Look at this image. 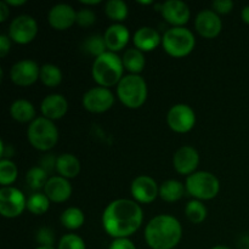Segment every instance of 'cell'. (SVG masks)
Returning a JSON list of instances; mask_svg holds the SVG:
<instances>
[{
    "label": "cell",
    "mask_w": 249,
    "mask_h": 249,
    "mask_svg": "<svg viewBox=\"0 0 249 249\" xmlns=\"http://www.w3.org/2000/svg\"><path fill=\"white\" fill-rule=\"evenodd\" d=\"M40 77V67L33 60H21L15 63L10 71L12 83L18 87H29Z\"/></svg>",
    "instance_id": "obj_13"
},
{
    "label": "cell",
    "mask_w": 249,
    "mask_h": 249,
    "mask_svg": "<svg viewBox=\"0 0 249 249\" xmlns=\"http://www.w3.org/2000/svg\"><path fill=\"white\" fill-rule=\"evenodd\" d=\"M48 22L56 31H66L77 23V11L68 4H56L49 10Z\"/></svg>",
    "instance_id": "obj_17"
},
{
    "label": "cell",
    "mask_w": 249,
    "mask_h": 249,
    "mask_svg": "<svg viewBox=\"0 0 249 249\" xmlns=\"http://www.w3.org/2000/svg\"><path fill=\"white\" fill-rule=\"evenodd\" d=\"M186 192L198 201H209L218 196L220 191V181L209 172H196L189 175L185 182Z\"/></svg>",
    "instance_id": "obj_7"
},
{
    "label": "cell",
    "mask_w": 249,
    "mask_h": 249,
    "mask_svg": "<svg viewBox=\"0 0 249 249\" xmlns=\"http://www.w3.org/2000/svg\"><path fill=\"white\" fill-rule=\"evenodd\" d=\"M195 28L197 33L206 39H214L223 29V21L220 16L212 9L202 10L195 19Z\"/></svg>",
    "instance_id": "obj_14"
},
{
    "label": "cell",
    "mask_w": 249,
    "mask_h": 249,
    "mask_svg": "<svg viewBox=\"0 0 249 249\" xmlns=\"http://www.w3.org/2000/svg\"><path fill=\"white\" fill-rule=\"evenodd\" d=\"M185 191H186V187L179 180L169 179L160 185V197L168 203H174L181 199Z\"/></svg>",
    "instance_id": "obj_24"
},
{
    "label": "cell",
    "mask_w": 249,
    "mask_h": 249,
    "mask_svg": "<svg viewBox=\"0 0 249 249\" xmlns=\"http://www.w3.org/2000/svg\"><path fill=\"white\" fill-rule=\"evenodd\" d=\"M82 49L84 50V53L94 56L95 58L108 51L106 50L107 46L105 43L104 36H99V34H92V36L85 38V40L82 44Z\"/></svg>",
    "instance_id": "obj_32"
},
{
    "label": "cell",
    "mask_w": 249,
    "mask_h": 249,
    "mask_svg": "<svg viewBox=\"0 0 249 249\" xmlns=\"http://www.w3.org/2000/svg\"><path fill=\"white\" fill-rule=\"evenodd\" d=\"M105 14L117 23L123 22L129 14L128 5L123 0H109L105 4Z\"/></svg>",
    "instance_id": "obj_28"
},
{
    "label": "cell",
    "mask_w": 249,
    "mask_h": 249,
    "mask_svg": "<svg viewBox=\"0 0 249 249\" xmlns=\"http://www.w3.org/2000/svg\"><path fill=\"white\" fill-rule=\"evenodd\" d=\"M124 66L122 57L116 53L106 51L101 56L96 57L92 62L91 74L99 87L111 88L118 85L124 77Z\"/></svg>",
    "instance_id": "obj_3"
},
{
    "label": "cell",
    "mask_w": 249,
    "mask_h": 249,
    "mask_svg": "<svg viewBox=\"0 0 249 249\" xmlns=\"http://www.w3.org/2000/svg\"><path fill=\"white\" fill-rule=\"evenodd\" d=\"M108 249H136V246L129 238H114Z\"/></svg>",
    "instance_id": "obj_38"
},
{
    "label": "cell",
    "mask_w": 249,
    "mask_h": 249,
    "mask_svg": "<svg viewBox=\"0 0 249 249\" xmlns=\"http://www.w3.org/2000/svg\"><path fill=\"white\" fill-rule=\"evenodd\" d=\"M72 185L70 180L60 175L49 178L44 187V194L50 199V202H53V203H63L68 201L72 196Z\"/></svg>",
    "instance_id": "obj_18"
},
{
    "label": "cell",
    "mask_w": 249,
    "mask_h": 249,
    "mask_svg": "<svg viewBox=\"0 0 249 249\" xmlns=\"http://www.w3.org/2000/svg\"><path fill=\"white\" fill-rule=\"evenodd\" d=\"M10 114L18 123L31 124L36 118L33 104L24 99H18L12 102V105L10 106Z\"/></svg>",
    "instance_id": "obj_23"
},
{
    "label": "cell",
    "mask_w": 249,
    "mask_h": 249,
    "mask_svg": "<svg viewBox=\"0 0 249 249\" xmlns=\"http://www.w3.org/2000/svg\"><path fill=\"white\" fill-rule=\"evenodd\" d=\"M49 177L48 173L43 169L41 167H33L26 173V184L33 191H39V190L45 187L46 182H48Z\"/></svg>",
    "instance_id": "obj_29"
},
{
    "label": "cell",
    "mask_w": 249,
    "mask_h": 249,
    "mask_svg": "<svg viewBox=\"0 0 249 249\" xmlns=\"http://www.w3.org/2000/svg\"><path fill=\"white\" fill-rule=\"evenodd\" d=\"M57 249H87L84 240L75 233H66L60 238Z\"/></svg>",
    "instance_id": "obj_34"
},
{
    "label": "cell",
    "mask_w": 249,
    "mask_h": 249,
    "mask_svg": "<svg viewBox=\"0 0 249 249\" xmlns=\"http://www.w3.org/2000/svg\"><path fill=\"white\" fill-rule=\"evenodd\" d=\"M82 104L90 113H104L113 106L114 95L108 88H91L83 95Z\"/></svg>",
    "instance_id": "obj_11"
},
{
    "label": "cell",
    "mask_w": 249,
    "mask_h": 249,
    "mask_svg": "<svg viewBox=\"0 0 249 249\" xmlns=\"http://www.w3.org/2000/svg\"><path fill=\"white\" fill-rule=\"evenodd\" d=\"M102 226L107 235L114 238H129L140 229L143 212L134 199L118 198L112 201L102 213Z\"/></svg>",
    "instance_id": "obj_1"
},
{
    "label": "cell",
    "mask_w": 249,
    "mask_h": 249,
    "mask_svg": "<svg viewBox=\"0 0 249 249\" xmlns=\"http://www.w3.org/2000/svg\"><path fill=\"white\" fill-rule=\"evenodd\" d=\"M56 172L60 177L66 179H73L80 173V162L72 153H62L57 157L56 162Z\"/></svg>",
    "instance_id": "obj_22"
},
{
    "label": "cell",
    "mask_w": 249,
    "mask_h": 249,
    "mask_svg": "<svg viewBox=\"0 0 249 249\" xmlns=\"http://www.w3.org/2000/svg\"><path fill=\"white\" fill-rule=\"evenodd\" d=\"M82 2L83 5H88V6H89V5H97V4H100V2H101V0H82Z\"/></svg>",
    "instance_id": "obj_44"
},
{
    "label": "cell",
    "mask_w": 249,
    "mask_h": 249,
    "mask_svg": "<svg viewBox=\"0 0 249 249\" xmlns=\"http://www.w3.org/2000/svg\"><path fill=\"white\" fill-rule=\"evenodd\" d=\"M133 43L142 53H150L162 44V36L153 27H140L133 36Z\"/></svg>",
    "instance_id": "obj_21"
},
{
    "label": "cell",
    "mask_w": 249,
    "mask_h": 249,
    "mask_svg": "<svg viewBox=\"0 0 249 249\" xmlns=\"http://www.w3.org/2000/svg\"><path fill=\"white\" fill-rule=\"evenodd\" d=\"M241 18L245 23L249 24V5H246L242 10H241Z\"/></svg>",
    "instance_id": "obj_42"
},
{
    "label": "cell",
    "mask_w": 249,
    "mask_h": 249,
    "mask_svg": "<svg viewBox=\"0 0 249 249\" xmlns=\"http://www.w3.org/2000/svg\"><path fill=\"white\" fill-rule=\"evenodd\" d=\"M40 111L43 117L53 122L63 118L68 112L67 99L61 94L48 95L41 101Z\"/></svg>",
    "instance_id": "obj_19"
},
{
    "label": "cell",
    "mask_w": 249,
    "mask_h": 249,
    "mask_svg": "<svg viewBox=\"0 0 249 249\" xmlns=\"http://www.w3.org/2000/svg\"><path fill=\"white\" fill-rule=\"evenodd\" d=\"M105 43H106L107 50L112 53L123 50L129 43L130 33L129 29L122 23H113L105 31L104 33Z\"/></svg>",
    "instance_id": "obj_20"
},
{
    "label": "cell",
    "mask_w": 249,
    "mask_h": 249,
    "mask_svg": "<svg viewBox=\"0 0 249 249\" xmlns=\"http://www.w3.org/2000/svg\"><path fill=\"white\" fill-rule=\"evenodd\" d=\"M36 241L39 246H46V247H53L55 243V233L50 228H40L36 232Z\"/></svg>",
    "instance_id": "obj_36"
},
{
    "label": "cell",
    "mask_w": 249,
    "mask_h": 249,
    "mask_svg": "<svg viewBox=\"0 0 249 249\" xmlns=\"http://www.w3.org/2000/svg\"><path fill=\"white\" fill-rule=\"evenodd\" d=\"M242 249H249V248H242Z\"/></svg>",
    "instance_id": "obj_47"
},
{
    "label": "cell",
    "mask_w": 249,
    "mask_h": 249,
    "mask_svg": "<svg viewBox=\"0 0 249 249\" xmlns=\"http://www.w3.org/2000/svg\"><path fill=\"white\" fill-rule=\"evenodd\" d=\"M211 249H231L230 247H226V246H215V247L211 248Z\"/></svg>",
    "instance_id": "obj_45"
},
{
    "label": "cell",
    "mask_w": 249,
    "mask_h": 249,
    "mask_svg": "<svg viewBox=\"0 0 249 249\" xmlns=\"http://www.w3.org/2000/svg\"><path fill=\"white\" fill-rule=\"evenodd\" d=\"M196 45L194 33L185 27H172L162 36V46L165 53L175 58L190 55Z\"/></svg>",
    "instance_id": "obj_6"
},
{
    "label": "cell",
    "mask_w": 249,
    "mask_h": 249,
    "mask_svg": "<svg viewBox=\"0 0 249 249\" xmlns=\"http://www.w3.org/2000/svg\"><path fill=\"white\" fill-rule=\"evenodd\" d=\"M56 162H57V157L53 155H45L40 160V165L39 167L43 168L46 173L53 172V169L56 170Z\"/></svg>",
    "instance_id": "obj_39"
},
{
    "label": "cell",
    "mask_w": 249,
    "mask_h": 249,
    "mask_svg": "<svg viewBox=\"0 0 249 249\" xmlns=\"http://www.w3.org/2000/svg\"><path fill=\"white\" fill-rule=\"evenodd\" d=\"M24 209H27V198L21 190L14 186L0 189V214L4 218H17Z\"/></svg>",
    "instance_id": "obj_8"
},
{
    "label": "cell",
    "mask_w": 249,
    "mask_h": 249,
    "mask_svg": "<svg viewBox=\"0 0 249 249\" xmlns=\"http://www.w3.org/2000/svg\"><path fill=\"white\" fill-rule=\"evenodd\" d=\"M124 70L130 72V74H140L146 66V58L142 51L133 48L128 49L122 56Z\"/></svg>",
    "instance_id": "obj_25"
},
{
    "label": "cell",
    "mask_w": 249,
    "mask_h": 249,
    "mask_svg": "<svg viewBox=\"0 0 249 249\" xmlns=\"http://www.w3.org/2000/svg\"><path fill=\"white\" fill-rule=\"evenodd\" d=\"M36 249H57L55 247H46V246H38Z\"/></svg>",
    "instance_id": "obj_46"
},
{
    "label": "cell",
    "mask_w": 249,
    "mask_h": 249,
    "mask_svg": "<svg viewBox=\"0 0 249 249\" xmlns=\"http://www.w3.org/2000/svg\"><path fill=\"white\" fill-rule=\"evenodd\" d=\"M17 175H18V169L11 160H0V184H1V187L11 186V184L16 181Z\"/></svg>",
    "instance_id": "obj_33"
},
{
    "label": "cell",
    "mask_w": 249,
    "mask_h": 249,
    "mask_svg": "<svg viewBox=\"0 0 249 249\" xmlns=\"http://www.w3.org/2000/svg\"><path fill=\"white\" fill-rule=\"evenodd\" d=\"M199 164L198 151L192 146H181L173 156V167L179 174L191 175L196 173Z\"/></svg>",
    "instance_id": "obj_15"
},
{
    "label": "cell",
    "mask_w": 249,
    "mask_h": 249,
    "mask_svg": "<svg viewBox=\"0 0 249 249\" xmlns=\"http://www.w3.org/2000/svg\"><path fill=\"white\" fill-rule=\"evenodd\" d=\"M10 15V6L4 1H0V22H5Z\"/></svg>",
    "instance_id": "obj_41"
},
{
    "label": "cell",
    "mask_w": 249,
    "mask_h": 249,
    "mask_svg": "<svg viewBox=\"0 0 249 249\" xmlns=\"http://www.w3.org/2000/svg\"><path fill=\"white\" fill-rule=\"evenodd\" d=\"M95 22H96V15L92 10L83 7L79 11H77L78 26L83 27V28H88V27H91Z\"/></svg>",
    "instance_id": "obj_35"
},
{
    "label": "cell",
    "mask_w": 249,
    "mask_h": 249,
    "mask_svg": "<svg viewBox=\"0 0 249 249\" xmlns=\"http://www.w3.org/2000/svg\"><path fill=\"white\" fill-rule=\"evenodd\" d=\"M148 88L140 74H126L117 85V96L125 107L139 108L147 100Z\"/></svg>",
    "instance_id": "obj_4"
},
{
    "label": "cell",
    "mask_w": 249,
    "mask_h": 249,
    "mask_svg": "<svg viewBox=\"0 0 249 249\" xmlns=\"http://www.w3.org/2000/svg\"><path fill=\"white\" fill-rule=\"evenodd\" d=\"M233 9V1L231 0H215L212 2V10L218 15H228Z\"/></svg>",
    "instance_id": "obj_37"
},
{
    "label": "cell",
    "mask_w": 249,
    "mask_h": 249,
    "mask_svg": "<svg viewBox=\"0 0 249 249\" xmlns=\"http://www.w3.org/2000/svg\"><path fill=\"white\" fill-rule=\"evenodd\" d=\"M60 221L62 226L67 230L74 231L82 228L85 223L84 212L77 207H70L65 209L60 216Z\"/></svg>",
    "instance_id": "obj_26"
},
{
    "label": "cell",
    "mask_w": 249,
    "mask_h": 249,
    "mask_svg": "<svg viewBox=\"0 0 249 249\" xmlns=\"http://www.w3.org/2000/svg\"><path fill=\"white\" fill-rule=\"evenodd\" d=\"M207 214H208L207 207L198 199H192L185 207V215L192 224L203 223L207 218Z\"/></svg>",
    "instance_id": "obj_31"
},
{
    "label": "cell",
    "mask_w": 249,
    "mask_h": 249,
    "mask_svg": "<svg viewBox=\"0 0 249 249\" xmlns=\"http://www.w3.org/2000/svg\"><path fill=\"white\" fill-rule=\"evenodd\" d=\"M50 208V199L45 194L34 192L27 198V209L34 215H43Z\"/></svg>",
    "instance_id": "obj_30"
},
{
    "label": "cell",
    "mask_w": 249,
    "mask_h": 249,
    "mask_svg": "<svg viewBox=\"0 0 249 249\" xmlns=\"http://www.w3.org/2000/svg\"><path fill=\"white\" fill-rule=\"evenodd\" d=\"M9 6H21V5L26 4V0H5Z\"/></svg>",
    "instance_id": "obj_43"
},
{
    "label": "cell",
    "mask_w": 249,
    "mask_h": 249,
    "mask_svg": "<svg viewBox=\"0 0 249 249\" xmlns=\"http://www.w3.org/2000/svg\"><path fill=\"white\" fill-rule=\"evenodd\" d=\"M167 123L175 133H189L196 124V113L189 105L177 104L168 111Z\"/></svg>",
    "instance_id": "obj_10"
},
{
    "label": "cell",
    "mask_w": 249,
    "mask_h": 249,
    "mask_svg": "<svg viewBox=\"0 0 249 249\" xmlns=\"http://www.w3.org/2000/svg\"><path fill=\"white\" fill-rule=\"evenodd\" d=\"M11 39L6 34H0V57H5L11 50Z\"/></svg>",
    "instance_id": "obj_40"
},
{
    "label": "cell",
    "mask_w": 249,
    "mask_h": 249,
    "mask_svg": "<svg viewBox=\"0 0 249 249\" xmlns=\"http://www.w3.org/2000/svg\"><path fill=\"white\" fill-rule=\"evenodd\" d=\"M38 34V23L29 15H19L15 17L9 27V34L14 43L26 45L32 43Z\"/></svg>",
    "instance_id": "obj_9"
},
{
    "label": "cell",
    "mask_w": 249,
    "mask_h": 249,
    "mask_svg": "<svg viewBox=\"0 0 249 249\" xmlns=\"http://www.w3.org/2000/svg\"><path fill=\"white\" fill-rule=\"evenodd\" d=\"M130 192L134 201L148 204L160 196V186L153 178L148 175H139L131 182Z\"/></svg>",
    "instance_id": "obj_12"
},
{
    "label": "cell",
    "mask_w": 249,
    "mask_h": 249,
    "mask_svg": "<svg viewBox=\"0 0 249 249\" xmlns=\"http://www.w3.org/2000/svg\"><path fill=\"white\" fill-rule=\"evenodd\" d=\"M27 139L36 150L48 152L58 141V130L55 123L45 117H36L27 129Z\"/></svg>",
    "instance_id": "obj_5"
},
{
    "label": "cell",
    "mask_w": 249,
    "mask_h": 249,
    "mask_svg": "<svg viewBox=\"0 0 249 249\" xmlns=\"http://www.w3.org/2000/svg\"><path fill=\"white\" fill-rule=\"evenodd\" d=\"M160 12L173 27H184L191 17L189 6L181 0H167L162 2Z\"/></svg>",
    "instance_id": "obj_16"
},
{
    "label": "cell",
    "mask_w": 249,
    "mask_h": 249,
    "mask_svg": "<svg viewBox=\"0 0 249 249\" xmlns=\"http://www.w3.org/2000/svg\"><path fill=\"white\" fill-rule=\"evenodd\" d=\"M145 241L151 249H174L182 237V226L175 216L160 214L147 223Z\"/></svg>",
    "instance_id": "obj_2"
},
{
    "label": "cell",
    "mask_w": 249,
    "mask_h": 249,
    "mask_svg": "<svg viewBox=\"0 0 249 249\" xmlns=\"http://www.w3.org/2000/svg\"><path fill=\"white\" fill-rule=\"evenodd\" d=\"M62 71L58 66L53 65V63H45L40 67V77L39 79L41 80L45 87L48 88H56L62 82Z\"/></svg>",
    "instance_id": "obj_27"
}]
</instances>
